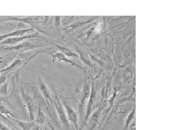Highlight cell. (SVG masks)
I'll return each instance as SVG.
<instances>
[{"label": "cell", "instance_id": "cell-13", "mask_svg": "<svg viewBox=\"0 0 173 130\" xmlns=\"http://www.w3.org/2000/svg\"><path fill=\"white\" fill-rule=\"evenodd\" d=\"M6 81H7L6 73H2V74H0V86H2L3 85L5 84Z\"/></svg>", "mask_w": 173, "mask_h": 130}, {"label": "cell", "instance_id": "cell-17", "mask_svg": "<svg viewBox=\"0 0 173 130\" xmlns=\"http://www.w3.org/2000/svg\"><path fill=\"white\" fill-rule=\"evenodd\" d=\"M2 55V53H0V55Z\"/></svg>", "mask_w": 173, "mask_h": 130}, {"label": "cell", "instance_id": "cell-16", "mask_svg": "<svg viewBox=\"0 0 173 130\" xmlns=\"http://www.w3.org/2000/svg\"><path fill=\"white\" fill-rule=\"evenodd\" d=\"M51 129H52V130H55V129H54V128H51Z\"/></svg>", "mask_w": 173, "mask_h": 130}, {"label": "cell", "instance_id": "cell-7", "mask_svg": "<svg viewBox=\"0 0 173 130\" xmlns=\"http://www.w3.org/2000/svg\"><path fill=\"white\" fill-rule=\"evenodd\" d=\"M45 120H46L45 115H44L42 112V111H41V107H39L38 108V114H37L36 116V121L40 124V125H42V124L45 122Z\"/></svg>", "mask_w": 173, "mask_h": 130}, {"label": "cell", "instance_id": "cell-1", "mask_svg": "<svg viewBox=\"0 0 173 130\" xmlns=\"http://www.w3.org/2000/svg\"><path fill=\"white\" fill-rule=\"evenodd\" d=\"M55 106L58 115H59V116H60V120H61V121L63 122V124H64L65 126H68V118L66 117V115L65 113H64L63 107H62L60 99L58 98V97H55Z\"/></svg>", "mask_w": 173, "mask_h": 130}, {"label": "cell", "instance_id": "cell-15", "mask_svg": "<svg viewBox=\"0 0 173 130\" xmlns=\"http://www.w3.org/2000/svg\"><path fill=\"white\" fill-rule=\"evenodd\" d=\"M0 129L1 130H11V129H9V128H8L7 126H5V125H3V124H1V123H0Z\"/></svg>", "mask_w": 173, "mask_h": 130}, {"label": "cell", "instance_id": "cell-2", "mask_svg": "<svg viewBox=\"0 0 173 130\" xmlns=\"http://www.w3.org/2000/svg\"><path fill=\"white\" fill-rule=\"evenodd\" d=\"M38 35L36 34H32V35H27V36H21V37H14V38H7L6 40L1 42L2 44L4 45H13L16 44V43H19V42L24 41V39H28V38H38Z\"/></svg>", "mask_w": 173, "mask_h": 130}, {"label": "cell", "instance_id": "cell-11", "mask_svg": "<svg viewBox=\"0 0 173 130\" xmlns=\"http://www.w3.org/2000/svg\"><path fill=\"white\" fill-rule=\"evenodd\" d=\"M0 112H2L3 114H5V115H7V116H14L13 115H12V113L10 112V111L8 110V109H7V108L5 107L4 106L1 105V104H0Z\"/></svg>", "mask_w": 173, "mask_h": 130}, {"label": "cell", "instance_id": "cell-4", "mask_svg": "<svg viewBox=\"0 0 173 130\" xmlns=\"http://www.w3.org/2000/svg\"><path fill=\"white\" fill-rule=\"evenodd\" d=\"M38 86H39L40 90H41L42 94H43V96L45 97V98H46V100L50 101V102H53L47 86H46V85L44 83L43 81H42V79L40 77V76H38Z\"/></svg>", "mask_w": 173, "mask_h": 130}, {"label": "cell", "instance_id": "cell-12", "mask_svg": "<svg viewBox=\"0 0 173 130\" xmlns=\"http://www.w3.org/2000/svg\"><path fill=\"white\" fill-rule=\"evenodd\" d=\"M8 83H5V84L3 85L2 86H0V92L2 93V94H8Z\"/></svg>", "mask_w": 173, "mask_h": 130}, {"label": "cell", "instance_id": "cell-10", "mask_svg": "<svg viewBox=\"0 0 173 130\" xmlns=\"http://www.w3.org/2000/svg\"><path fill=\"white\" fill-rule=\"evenodd\" d=\"M16 122L18 123L19 125L24 130H29L33 127V124H29V123H24L22 121H16Z\"/></svg>", "mask_w": 173, "mask_h": 130}, {"label": "cell", "instance_id": "cell-5", "mask_svg": "<svg viewBox=\"0 0 173 130\" xmlns=\"http://www.w3.org/2000/svg\"><path fill=\"white\" fill-rule=\"evenodd\" d=\"M64 107L66 109V112H67V114H68V120H69L70 122H72V124H75L76 126V124H77V116H76V112H74L73 109H72L71 107L68 106L67 104L64 103Z\"/></svg>", "mask_w": 173, "mask_h": 130}, {"label": "cell", "instance_id": "cell-6", "mask_svg": "<svg viewBox=\"0 0 173 130\" xmlns=\"http://www.w3.org/2000/svg\"><path fill=\"white\" fill-rule=\"evenodd\" d=\"M44 53H46V54H49L50 55H51V57L53 58V61H55V60H58V61H65V62L68 63V64H72V65H74L73 63H72L71 60H68L67 57H66V56L64 55L63 53H61L60 51L56 52L55 54H51V53H50V52H44Z\"/></svg>", "mask_w": 173, "mask_h": 130}, {"label": "cell", "instance_id": "cell-8", "mask_svg": "<svg viewBox=\"0 0 173 130\" xmlns=\"http://www.w3.org/2000/svg\"><path fill=\"white\" fill-rule=\"evenodd\" d=\"M21 63H22V61L20 60H16V61H14V62H13V64H11L10 66L8 67V68H5V69H3V70H2V71H0V73H1V72H9V71H11L12 69H14V68H16V67L20 66V64H21Z\"/></svg>", "mask_w": 173, "mask_h": 130}, {"label": "cell", "instance_id": "cell-9", "mask_svg": "<svg viewBox=\"0 0 173 130\" xmlns=\"http://www.w3.org/2000/svg\"><path fill=\"white\" fill-rule=\"evenodd\" d=\"M56 46H57L58 48L61 50L60 52H61V53H63L64 55H67V56H68V57H71V56H77L76 55V54H74V53H72V52L69 49L65 48V47H62V46H59V45H56Z\"/></svg>", "mask_w": 173, "mask_h": 130}, {"label": "cell", "instance_id": "cell-14", "mask_svg": "<svg viewBox=\"0 0 173 130\" xmlns=\"http://www.w3.org/2000/svg\"><path fill=\"white\" fill-rule=\"evenodd\" d=\"M134 113H135V112H134V111H133V112H132L131 114H130L129 118H128V120H127V122H126V127H127L128 125V124H129V122H130V121H131L132 119H133V116H134Z\"/></svg>", "mask_w": 173, "mask_h": 130}, {"label": "cell", "instance_id": "cell-3", "mask_svg": "<svg viewBox=\"0 0 173 130\" xmlns=\"http://www.w3.org/2000/svg\"><path fill=\"white\" fill-rule=\"evenodd\" d=\"M31 31H34V29H18L16 30L14 32L9 33V34H3V35H0V42H3V41L6 40L8 38H10V37H21L23 36L24 34H27L29 32H31Z\"/></svg>", "mask_w": 173, "mask_h": 130}]
</instances>
